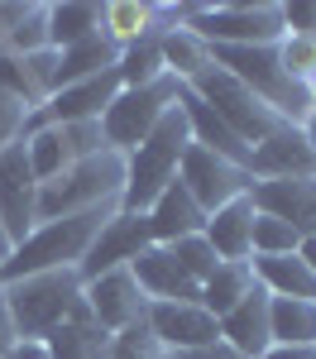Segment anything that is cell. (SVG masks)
<instances>
[{
  "label": "cell",
  "mask_w": 316,
  "mask_h": 359,
  "mask_svg": "<svg viewBox=\"0 0 316 359\" xmlns=\"http://www.w3.org/2000/svg\"><path fill=\"white\" fill-rule=\"evenodd\" d=\"M120 206H96V211H77V216H57V221H39L20 245L10 249V259L0 264V283L34 273H53V269H82L91 240L101 235V225L111 221Z\"/></svg>",
  "instance_id": "6da1fadb"
},
{
  "label": "cell",
  "mask_w": 316,
  "mask_h": 359,
  "mask_svg": "<svg viewBox=\"0 0 316 359\" xmlns=\"http://www.w3.org/2000/svg\"><path fill=\"white\" fill-rule=\"evenodd\" d=\"M187 144H192L187 115H182V106H172V111L149 130V139L125 154V192H120V211L144 216V211L153 206V196L163 192L168 182H177V163H182V154H187Z\"/></svg>",
  "instance_id": "7a4b0ae2"
},
{
  "label": "cell",
  "mask_w": 316,
  "mask_h": 359,
  "mask_svg": "<svg viewBox=\"0 0 316 359\" xmlns=\"http://www.w3.org/2000/svg\"><path fill=\"white\" fill-rule=\"evenodd\" d=\"M120 192H125V154L101 149L91 158H77L72 168H62L57 177L39 182V221L77 216V211H96V206H120Z\"/></svg>",
  "instance_id": "3957f363"
},
{
  "label": "cell",
  "mask_w": 316,
  "mask_h": 359,
  "mask_svg": "<svg viewBox=\"0 0 316 359\" xmlns=\"http://www.w3.org/2000/svg\"><path fill=\"white\" fill-rule=\"evenodd\" d=\"M0 292H5V306H10V321H15L20 340H48L82 302V273L53 269V273L0 283Z\"/></svg>",
  "instance_id": "277c9868"
},
{
  "label": "cell",
  "mask_w": 316,
  "mask_h": 359,
  "mask_svg": "<svg viewBox=\"0 0 316 359\" xmlns=\"http://www.w3.org/2000/svg\"><path fill=\"white\" fill-rule=\"evenodd\" d=\"M182 25L211 48H268L287 34L283 5H240V0L182 5Z\"/></svg>",
  "instance_id": "5b68a950"
},
{
  "label": "cell",
  "mask_w": 316,
  "mask_h": 359,
  "mask_svg": "<svg viewBox=\"0 0 316 359\" xmlns=\"http://www.w3.org/2000/svg\"><path fill=\"white\" fill-rule=\"evenodd\" d=\"M187 86H192V91H197L201 101H206L211 111L221 115V120H226V125H230V130H235L240 139H245L249 149H254V144H263L268 135H278L283 125H292V120H283V115L273 111L263 96H254L249 86L235 82L226 67H216V62L201 72L197 82H187Z\"/></svg>",
  "instance_id": "8992f818"
},
{
  "label": "cell",
  "mask_w": 316,
  "mask_h": 359,
  "mask_svg": "<svg viewBox=\"0 0 316 359\" xmlns=\"http://www.w3.org/2000/svg\"><path fill=\"white\" fill-rule=\"evenodd\" d=\"M177 91H182L177 77H158L153 86H130V91L120 86V96H115L111 106H106V115H101L106 144L120 149V154H130L135 144H144L149 130L177 106Z\"/></svg>",
  "instance_id": "52a82bcc"
},
{
  "label": "cell",
  "mask_w": 316,
  "mask_h": 359,
  "mask_svg": "<svg viewBox=\"0 0 316 359\" xmlns=\"http://www.w3.org/2000/svg\"><path fill=\"white\" fill-rule=\"evenodd\" d=\"M177 182H182L187 196L211 216V211L230 206L235 196H249L254 172L230 163V158H221V154H211V149H201V144H187V154H182V163H177Z\"/></svg>",
  "instance_id": "ba28073f"
},
{
  "label": "cell",
  "mask_w": 316,
  "mask_h": 359,
  "mask_svg": "<svg viewBox=\"0 0 316 359\" xmlns=\"http://www.w3.org/2000/svg\"><path fill=\"white\" fill-rule=\"evenodd\" d=\"M25 149H29L34 177L48 182L62 168H72L77 158H91V154H101V149H111V144L101 135V120H86V125H39V130L25 139Z\"/></svg>",
  "instance_id": "9c48e42d"
},
{
  "label": "cell",
  "mask_w": 316,
  "mask_h": 359,
  "mask_svg": "<svg viewBox=\"0 0 316 359\" xmlns=\"http://www.w3.org/2000/svg\"><path fill=\"white\" fill-rule=\"evenodd\" d=\"M0 225H5V235L15 245L39 225V177L29 168L25 144L0 149Z\"/></svg>",
  "instance_id": "30bf717a"
},
{
  "label": "cell",
  "mask_w": 316,
  "mask_h": 359,
  "mask_svg": "<svg viewBox=\"0 0 316 359\" xmlns=\"http://www.w3.org/2000/svg\"><path fill=\"white\" fill-rule=\"evenodd\" d=\"M82 302L96 316V326H106L111 335L130 331V326H139L144 316H149V297H144V287L135 283L130 269H111V273H101V278H86Z\"/></svg>",
  "instance_id": "8fae6325"
},
{
  "label": "cell",
  "mask_w": 316,
  "mask_h": 359,
  "mask_svg": "<svg viewBox=\"0 0 316 359\" xmlns=\"http://www.w3.org/2000/svg\"><path fill=\"white\" fill-rule=\"evenodd\" d=\"M144 326L168 355H192V350H206L221 340V321L201 302H149Z\"/></svg>",
  "instance_id": "7c38bea8"
},
{
  "label": "cell",
  "mask_w": 316,
  "mask_h": 359,
  "mask_svg": "<svg viewBox=\"0 0 316 359\" xmlns=\"http://www.w3.org/2000/svg\"><path fill=\"white\" fill-rule=\"evenodd\" d=\"M149 245H153L149 221L135 216V211H115L111 221L101 225V235L91 240V249H86L77 273H82V283H86V278H101V273H111V269H130Z\"/></svg>",
  "instance_id": "4fadbf2b"
},
{
  "label": "cell",
  "mask_w": 316,
  "mask_h": 359,
  "mask_svg": "<svg viewBox=\"0 0 316 359\" xmlns=\"http://www.w3.org/2000/svg\"><path fill=\"white\" fill-rule=\"evenodd\" d=\"M172 25H182V5H158V0H106L101 5V34L115 48H135L144 39H158Z\"/></svg>",
  "instance_id": "5bb4252c"
},
{
  "label": "cell",
  "mask_w": 316,
  "mask_h": 359,
  "mask_svg": "<svg viewBox=\"0 0 316 359\" xmlns=\"http://www.w3.org/2000/svg\"><path fill=\"white\" fill-rule=\"evenodd\" d=\"M249 201H254L259 216L287 221L302 240L316 235V177H268V182H254Z\"/></svg>",
  "instance_id": "9a60e30c"
},
{
  "label": "cell",
  "mask_w": 316,
  "mask_h": 359,
  "mask_svg": "<svg viewBox=\"0 0 316 359\" xmlns=\"http://www.w3.org/2000/svg\"><path fill=\"white\" fill-rule=\"evenodd\" d=\"M249 172H254V182H268V177H316V149L302 139L297 125H283L278 135L254 144Z\"/></svg>",
  "instance_id": "2e32d148"
},
{
  "label": "cell",
  "mask_w": 316,
  "mask_h": 359,
  "mask_svg": "<svg viewBox=\"0 0 316 359\" xmlns=\"http://www.w3.org/2000/svg\"><path fill=\"white\" fill-rule=\"evenodd\" d=\"M130 273H135V283L144 287L149 302H201V287L177 269V259L168 254V245H149L139 259L130 264Z\"/></svg>",
  "instance_id": "e0dca14e"
},
{
  "label": "cell",
  "mask_w": 316,
  "mask_h": 359,
  "mask_svg": "<svg viewBox=\"0 0 316 359\" xmlns=\"http://www.w3.org/2000/svg\"><path fill=\"white\" fill-rule=\"evenodd\" d=\"M177 106H182V115H187L192 144H201V149H211V154H221V158H230V163H240V168H249V154H254V149L235 135V130H230L226 120L201 101L192 86H182V91H177Z\"/></svg>",
  "instance_id": "ac0fdd59"
},
{
  "label": "cell",
  "mask_w": 316,
  "mask_h": 359,
  "mask_svg": "<svg viewBox=\"0 0 316 359\" xmlns=\"http://www.w3.org/2000/svg\"><path fill=\"white\" fill-rule=\"evenodd\" d=\"M144 221H149L153 245H177V240H187V235H201L206 211H201L197 201L187 196V187H182V182H168L163 192L153 196V206L144 211Z\"/></svg>",
  "instance_id": "d6986e66"
},
{
  "label": "cell",
  "mask_w": 316,
  "mask_h": 359,
  "mask_svg": "<svg viewBox=\"0 0 316 359\" xmlns=\"http://www.w3.org/2000/svg\"><path fill=\"white\" fill-rule=\"evenodd\" d=\"M254 201L249 196H235L230 206H221V211H211L206 216V225H201V235H206V245L216 249V259L226 264V259H249L254 254Z\"/></svg>",
  "instance_id": "ffe728a7"
},
{
  "label": "cell",
  "mask_w": 316,
  "mask_h": 359,
  "mask_svg": "<svg viewBox=\"0 0 316 359\" xmlns=\"http://www.w3.org/2000/svg\"><path fill=\"white\" fill-rule=\"evenodd\" d=\"M221 340L230 350H240L245 359H259L268 345H273V331H268V292L254 287L245 302L221 316Z\"/></svg>",
  "instance_id": "44dd1931"
},
{
  "label": "cell",
  "mask_w": 316,
  "mask_h": 359,
  "mask_svg": "<svg viewBox=\"0 0 316 359\" xmlns=\"http://www.w3.org/2000/svg\"><path fill=\"white\" fill-rule=\"evenodd\" d=\"M249 269H254L259 287L268 297H302L316 302V273L302 264V254H249Z\"/></svg>",
  "instance_id": "7402d4cb"
},
{
  "label": "cell",
  "mask_w": 316,
  "mask_h": 359,
  "mask_svg": "<svg viewBox=\"0 0 316 359\" xmlns=\"http://www.w3.org/2000/svg\"><path fill=\"white\" fill-rule=\"evenodd\" d=\"M43 345H48L53 359H106L111 355V331L96 326V316L86 311V302H77V311H72Z\"/></svg>",
  "instance_id": "603a6c76"
},
{
  "label": "cell",
  "mask_w": 316,
  "mask_h": 359,
  "mask_svg": "<svg viewBox=\"0 0 316 359\" xmlns=\"http://www.w3.org/2000/svg\"><path fill=\"white\" fill-rule=\"evenodd\" d=\"M0 39L10 57H29L48 43V0H29V5H0Z\"/></svg>",
  "instance_id": "cb8c5ba5"
},
{
  "label": "cell",
  "mask_w": 316,
  "mask_h": 359,
  "mask_svg": "<svg viewBox=\"0 0 316 359\" xmlns=\"http://www.w3.org/2000/svg\"><path fill=\"white\" fill-rule=\"evenodd\" d=\"M254 287H259V278H254V269H249V259H240V264H235V259H226L216 273L201 283V306L221 321V316H226V311H235V306L245 302Z\"/></svg>",
  "instance_id": "d4e9b609"
},
{
  "label": "cell",
  "mask_w": 316,
  "mask_h": 359,
  "mask_svg": "<svg viewBox=\"0 0 316 359\" xmlns=\"http://www.w3.org/2000/svg\"><path fill=\"white\" fill-rule=\"evenodd\" d=\"M158 53H163V72L168 77H177V82H197L201 72L211 67V43L206 39H197L187 25H172L163 39H158Z\"/></svg>",
  "instance_id": "484cf974"
},
{
  "label": "cell",
  "mask_w": 316,
  "mask_h": 359,
  "mask_svg": "<svg viewBox=\"0 0 316 359\" xmlns=\"http://www.w3.org/2000/svg\"><path fill=\"white\" fill-rule=\"evenodd\" d=\"M120 62V48H115L106 34L86 39V43H72V48H57V91L72 82H86V77H101Z\"/></svg>",
  "instance_id": "4316f807"
},
{
  "label": "cell",
  "mask_w": 316,
  "mask_h": 359,
  "mask_svg": "<svg viewBox=\"0 0 316 359\" xmlns=\"http://www.w3.org/2000/svg\"><path fill=\"white\" fill-rule=\"evenodd\" d=\"M101 34V5L96 0H57L48 5V43L53 48H72Z\"/></svg>",
  "instance_id": "83f0119b"
},
{
  "label": "cell",
  "mask_w": 316,
  "mask_h": 359,
  "mask_svg": "<svg viewBox=\"0 0 316 359\" xmlns=\"http://www.w3.org/2000/svg\"><path fill=\"white\" fill-rule=\"evenodd\" d=\"M268 331L273 345H316V302L268 297Z\"/></svg>",
  "instance_id": "f1b7e54d"
},
{
  "label": "cell",
  "mask_w": 316,
  "mask_h": 359,
  "mask_svg": "<svg viewBox=\"0 0 316 359\" xmlns=\"http://www.w3.org/2000/svg\"><path fill=\"white\" fill-rule=\"evenodd\" d=\"M158 39H163V34H158ZM158 39H144L135 48H120L115 77H120L125 91H130V86H153L158 77H168V72H163V53H158Z\"/></svg>",
  "instance_id": "f546056e"
},
{
  "label": "cell",
  "mask_w": 316,
  "mask_h": 359,
  "mask_svg": "<svg viewBox=\"0 0 316 359\" xmlns=\"http://www.w3.org/2000/svg\"><path fill=\"white\" fill-rule=\"evenodd\" d=\"M168 254L177 259V269L192 278V283H206V278L221 269V259H216V249L206 245V235H187V240H177V245H168Z\"/></svg>",
  "instance_id": "4dcf8cb0"
},
{
  "label": "cell",
  "mask_w": 316,
  "mask_h": 359,
  "mask_svg": "<svg viewBox=\"0 0 316 359\" xmlns=\"http://www.w3.org/2000/svg\"><path fill=\"white\" fill-rule=\"evenodd\" d=\"M278 67L302 86L316 72V34H283L278 39Z\"/></svg>",
  "instance_id": "1f68e13d"
},
{
  "label": "cell",
  "mask_w": 316,
  "mask_h": 359,
  "mask_svg": "<svg viewBox=\"0 0 316 359\" xmlns=\"http://www.w3.org/2000/svg\"><path fill=\"white\" fill-rule=\"evenodd\" d=\"M297 249H302V235L287 221L254 216V254H297Z\"/></svg>",
  "instance_id": "d6a6232c"
},
{
  "label": "cell",
  "mask_w": 316,
  "mask_h": 359,
  "mask_svg": "<svg viewBox=\"0 0 316 359\" xmlns=\"http://www.w3.org/2000/svg\"><path fill=\"white\" fill-rule=\"evenodd\" d=\"M163 355H168V350H163V345L153 340V331L139 321V326H130V331L111 335V355L106 359H163Z\"/></svg>",
  "instance_id": "836d02e7"
},
{
  "label": "cell",
  "mask_w": 316,
  "mask_h": 359,
  "mask_svg": "<svg viewBox=\"0 0 316 359\" xmlns=\"http://www.w3.org/2000/svg\"><path fill=\"white\" fill-rule=\"evenodd\" d=\"M283 25H287V34H316V0L283 5Z\"/></svg>",
  "instance_id": "e575fe53"
},
{
  "label": "cell",
  "mask_w": 316,
  "mask_h": 359,
  "mask_svg": "<svg viewBox=\"0 0 316 359\" xmlns=\"http://www.w3.org/2000/svg\"><path fill=\"white\" fill-rule=\"evenodd\" d=\"M259 359H316V345H268Z\"/></svg>",
  "instance_id": "d590c367"
},
{
  "label": "cell",
  "mask_w": 316,
  "mask_h": 359,
  "mask_svg": "<svg viewBox=\"0 0 316 359\" xmlns=\"http://www.w3.org/2000/svg\"><path fill=\"white\" fill-rule=\"evenodd\" d=\"M15 340H20V335H15V321H10V306H5V292H0V359H5L10 350H15Z\"/></svg>",
  "instance_id": "8d00e7d4"
},
{
  "label": "cell",
  "mask_w": 316,
  "mask_h": 359,
  "mask_svg": "<svg viewBox=\"0 0 316 359\" xmlns=\"http://www.w3.org/2000/svg\"><path fill=\"white\" fill-rule=\"evenodd\" d=\"M5 359H53V355H48L43 340H15V350H10Z\"/></svg>",
  "instance_id": "74e56055"
},
{
  "label": "cell",
  "mask_w": 316,
  "mask_h": 359,
  "mask_svg": "<svg viewBox=\"0 0 316 359\" xmlns=\"http://www.w3.org/2000/svg\"><path fill=\"white\" fill-rule=\"evenodd\" d=\"M177 359H245V355L230 350L226 340H216V345H206V350H192V355H177Z\"/></svg>",
  "instance_id": "f35d334b"
},
{
  "label": "cell",
  "mask_w": 316,
  "mask_h": 359,
  "mask_svg": "<svg viewBox=\"0 0 316 359\" xmlns=\"http://www.w3.org/2000/svg\"><path fill=\"white\" fill-rule=\"evenodd\" d=\"M297 130H302V139H307V144L316 149V106H312L307 115H302V120H297Z\"/></svg>",
  "instance_id": "ab89813d"
},
{
  "label": "cell",
  "mask_w": 316,
  "mask_h": 359,
  "mask_svg": "<svg viewBox=\"0 0 316 359\" xmlns=\"http://www.w3.org/2000/svg\"><path fill=\"white\" fill-rule=\"evenodd\" d=\"M297 254H302V264H307V269H312V273H316V235H307Z\"/></svg>",
  "instance_id": "60d3db41"
},
{
  "label": "cell",
  "mask_w": 316,
  "mask_h": 359,
  "mask_svg": "<svg viewBox=\"0 0 316 359\" xmlns=\"http://www.w3.org/2000/svg\"><path fill=\"white\" fill-rule=\"evenodd\" d=\"M302 91H307V106H316V72L307 77V82H302Z\"/></svg>",
  "instance_id": "b9f144b4"
},
{
  "label": "cell",
  "mask_w": 316,
  "mask_h": 359,
  "mask_svg": "<svg viewBox=\"0 0 316 359\" xmlns=\"http://www.w3.org/2000/svg\"><path fill=\"white\" fill-rule=\"evenodd\" d=\"M0 53H5V39H0Z\"/></svg>",
  "instance_id": "7bdbcfd3"
},
{
  "label": "cell",
  "mask_w": 316,
  "mask_h": 359,
  "mask_svg": "<svg viewBox=\"0 0 316 359\" xmlns=\"http://www.w3.org/2000/svg\"><path fill=\"white\" fill-rule=\"evenodd\" d=\"M163 359H177V355H163Z\"/></svg>",
  "instance_id": "ee69618b"
}]
</instances>
